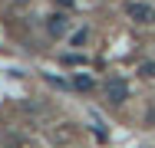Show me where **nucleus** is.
<instances>
[{
  "label": "nucleus",
  "mask_w": 155,
  "mask_h": 148,
  "mask_svg": "<svg viewBox=\"0 0 155 148\" xmlns=\"http://www.w3.org/2000/svg\"><path fill=\"white\" fill-rule=\"evenodd\" d=\"M106 99L109 102H125L129 99V82L125 79H119V76H112V79H106Z\"/></svg>",
  "instance_id": "nucleus-1"
},
{
  "label": "nucleus",
  "mask_w": 155,
  "mask_h": 148,
  "mask_svg": "<svg viewBox=\"0 0 155 148\" xmlns=\"http://www.w3.org/2000/svg\"><path fill=\"white\" fill-rule=\"evenodd\" d=\"M73 86H76V89H93V79L83 76V72H76V76H73Z\"/></svg>",
  "instance_id": "nucleus-4"
},
{
  "label": "nucleus",
  "mask_w": 155,
  "mask_h": 148,
  "mask_svg": "<svg viewBox=\"0 0 155 148\" xmlns=\"http://www.w3.org/2000/svg\"><path fill=\"white\" fill-rule=\"evenodd\" d=\"M66 27H69V23H66V17H63V13H53V17H50V23H46V30H50L53 36H66Z\"/></svg>",
  "instance_id": "nucleus-3"
},
{
  "label": "nucleus",
  "mask_w": 155,
  "mask_h": 148,
  "mask_svg": "<svg viewBox=\"0 0 155 148\" xmlns=\"http://www.w3.org/2000/svg\"><path fill=\"white\" fill-rule=\"evenodd\" d=\"M142 76H155V63H145L142 66Z\"/></svg>",
  "instance_id": "nucleus-6"
},
{
  "label": "nucleus",
  "mask_w": 155,
  "mask_h": 148,
  "mask_svg": "<svg viewBox=\"0 0 155 148\" xmlns=\"http://www.w3.org/2000/svg\"><path fill=\"white\" fill-rule=\"evenodd\" d=\"M89 40V30H79V33H73V46H83Z\"/></svg>",
  "instance_id": "nucleus-5"
},
{
  "label": "nucleus",
  "mask_w": 155,
  "mask_h": 148,
  "mask_svg": "<svg viewBox=\"0 0 155 148\" xmlns=\"http://www.w3.org/2000/svg\"><path fill=\"white\" fill-rule=\"evenodd\" d=\"M129 17L135 23H155V7L145 0H135V3H129Z\"/></svg>",
  "instance_id": "nucleus-2"
},
{
  "label": "nucleus",
  "mask_w": 155,
  "mask_h": 148,
  "mask_svg": "<svg viewBox=\"0 0 155 148\" xmlns=\"http://www.w3.org/2000/svg\"><path fill=\"white\" fill-rule=\"evenodd\" d=\"M60 3H63V7H73V0H60Z\"/></svg>",
  "instance_id": "nucleus-7"
}]
</instances>
